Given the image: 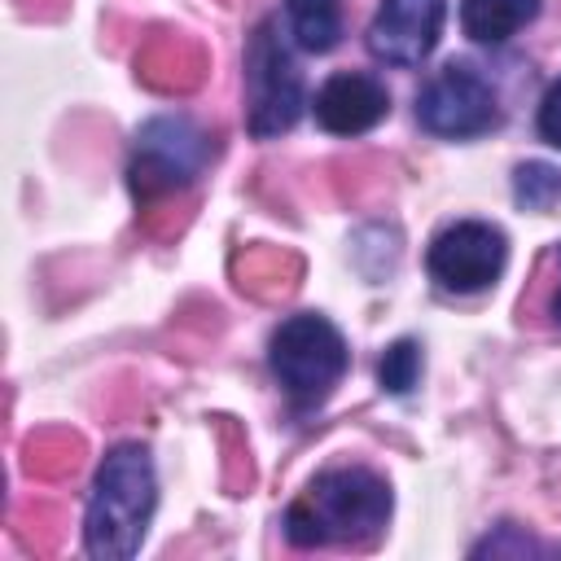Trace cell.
I'll list each match as a JSON object with an SVG mask.
<instances>
[{
    "mask_svg": "<svg viewBox=\"0 0 561 561\" xmlns=\"http://www.w3.org/2000/svg\"><path fill=\"white\" fill-rule=\"evenodd\" d=\"M158 508V473L153 456L140 443H118L105 451L88 513H83V548L96 561H127L140 552L149 517Z\"/></svg>",
    "mask_w": 561,
    "mask_h": 561,
    "instance_id": "cell-2",
    "label": "cell"
},
{
    "mask_svg": "<svg viewBox=\"0 0 561 561\" xmlns=\"http://www.w3.org/2000/svg\"><path fill=\"white\" fill-rule=\"evenodd\" d=\"M557 263H561V250H557ZM548 311H552V324L561 329V285H557V294H552V302H548Z\"/></svg>",
    "mask_w": 561,
    "mask_h": 561,
    "instance_id": "cell-16",
    "label": "cell"
},
{
    "mask_svg": "<svg viewBox=\"0 0 561 561\" xmlns=\"http://www.w3.org/2000/svg\"><path fill=\"white\" fill-rule=\"evenodd\" d=\"M210 158H215V136L206 127H197L188 114H158L140 123L131 140V162H127L131 193L140 202L175 197L206 171Z\"/></svg>",
    "mask_w": 561,
    "mask_h": 561,
    "instance_id": "cell-4",
    "label": "cell"
},
{
    "mask_svg": "<svg viewBox=\"0 0 561 561\" xmlns=\"http://www.w3.org/2000/svg\"><path fill=\"white\" fill-rule=\"evenodd\" d=\"M416 123L443 140H473L500 123V101L473 66L447 61L416 92Z\"/></svg>",
    "mask_w": 561,
    "mask_h": 561,
    "instance_id": "cell-7",
    "label": "cell"
},
{
    "mask_svg": "<svg viewBox=\"0 0 561 561\" xmlns=\"http://www.w3.org/2000/svg\"><path fill=\"white\" fill-rule=\"evenodd\" d=\"M504 263H508V237L486 219H456L425 250L430 280L443 294H460V298L491 289L504 276Z\"/></svg>",
    "mask_w": 561,
    "mask_h": 561,
    "instance_id": "cell-6",
    "label": "cell"
},
{
    "mask_svg": "<svg viewBox=\"0 0 561 561\" xmlns=\"http://www.w3.org/2000/svg\"><path fill=\"white\" fill-rule=\"evenodd\" d=\"M535 127H539V136H543L548 145H557V149H561V79H557V83L543 92Z\"/></svg>",
    "mask_w": 561,
    "mask_h": 561,
    "instance_id": "cell-15",
    "label": "cell"
},
{
    "mask_svg": "<svg viewBox=\"0 0 561 561\" xmlns=\"http://www.w3.org/2000/svg\"><path fill=\"white\" fill-rule=\"evenodd\" d=\"M447 0H381L368 22V53L386 66H421L443 35Z\"/></svg>",
    "mask_w": 561,
    "mask_h": 561,
    "instance_id": "cell-8",
    "label": "cell"
},
{
    "mask_svg": "<svg viewBox=\"0 0 561 561\" xmlns=\"http://www.w3.org/2000/svg\"><path fill=\"white\" fill-rule=\"evenodd\" d=\"M316 123L333 136H364L373 131L386 114H390V92L377 75H364V70H342L333 79L320 83L316 101Z\"/></svg>",
    "mask_w": 561,
    "mask_h": 561,
    "instance_id": "cell-9",
    "label": "cell"
},
{
    "mask_svg": "<svg viewBox=\"0 0 561 561\" xmlns=\"http://www.w3.org/2000/svg\"><path fill=\"white\" fill-rule=\"evenodd\" d=\"M416 377H421V346H416L412 337H399L394 346H386V355H381V364H377L381 390H386V394H412Z\"/></svg>",
    "mask_w": 561,
    "mask_h": 561,
    "instance_id": "cell-13",
    "label": "cell"
},
{
    "mask_svg": "<svg viewBox=\"0 0 561 561\" xmlns=\"http://www.w3.org/2000/svg\"><path fill=\"white\" fill-rule=\"evenodd\" d=\"M307 110L302 75L276 35V22L263 18L245 44V131L254 140H272L289 131Z\"/></svg>",
    "mask_w": 561,
    "mask_h": 561,
    "instance_id": "cell-5",
    "label": "cell"
},
{
    "mask_svg": "<svg viewBox=\"0 0 561 561\" xmlns=\"http://www.w3.org/2000/svg\"><path fill=\"white\" fill-rule=\"evenodd\" d=\"M543 0H460V26L473 44H504L539 18Z\"/></svg>",
    "mask_w": 561,
    "mask_h": 561,
    "instance_id": "cell-10",
    "label": "cell"
},
{
    "mask_svg": "<svg viewBox=\"0 0 561 561\" xmlns=\"http://www.w3.org/2000/svg\"><path fill=\"white\" fill-rule=\"evenodd\" d=\"M513 202L522 210H552L561 202V167H552V162H522L513 171Z\"/></svg>",
    "mask_w": 561,
    "mask_h": 561,
    "instance_id": "cell-12",
    "label": "cell"
},
{
    "mask_svg": "<svg viewBox=\"0 0 561 561\" xmlns=\"http://www.w3.org/2000/svg\"><path fill=\"white\" fill-rule=\"evenodd\" d=\"M267 364H272V377L280 381L285 399L298 412H311L346 377L351 351H346V337L337 333V324L329 316L298 311V316L276 324V333L267 342Z\"/></svg>",
    "mask_w": 561,
    "mask_h": 561,
    "instance_id": "cell-3",
    "label": "cell"
},
{
    "mask_svg": "<svg viewBox=\"0 0 561 561\" xmlns=\"http://www.w3.org/2000/svg\"><path fill=\"white\" fill-rule=\"evenodd\" d=\"M289 35L307 53H329L342 39V0H285Z\"/></svg>",
    "mask_w": 561,
    "mask_h": 561,
    "instance_id": "cell-11",
    "label": "cell"
},
{
    "mask_svg": "<svg viewBox=\"0 0 561 561\" xmlns=\"http://www.w3.org/2000/svg\"><path fill=\"white\" fill-rule=\"evenodd\" d=\"M390 482L364 465H337L307 482V491L285 508V539L294 548L373 543L390 522Z\"/></svg>",
    "mask_w": 561,
    "mask_h": 561,
    "instance_id": "cell-1",
    "label": "cell"
},
{
    "mask_svg": "<svg viewBox=\"0 0 561 561\" xmlns=\"http://www.w3.org/2000/svg\"><path fill=\"white\" fill-rule=\"evenodd\" d=\"M473 557H552V552H561L557 543H539V539H530V535H522V526L517 522H500L495 526V535H486V539H478L473 548H469Z\"/></svg>",
    "mask_w": 561,
    "mask_h": 561,
    "instance_id": "cell-14",
    "label": "cell"
}]
</instances>
